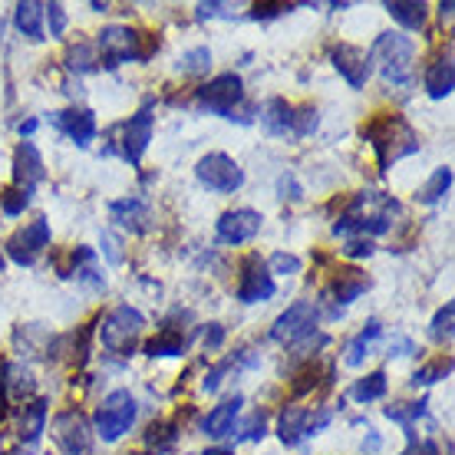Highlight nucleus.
Listing matches in <instances>:
<instances>
[{
	"mask_svg": "<svg viewBox=\"0 0 455 455\" xmlns=\"http://www.w3.org/2000/svg\"><path fill=\"white\" fill-rule=\"evenodd\" d=\"M46 179V169H44V156H40V148L34 142H20L17 152H13V182L17 188L27 195L36 192V185Z\"/></svg>",
	"mask_w": 455,
	"mask_h": 455,
	"instance_id": "nucleus-17",
	"label": "nucleus"
},
{
	"mask_svg": "<svg viewBox=\"0 0 455 455\" xmlns=\"http://www.w3.org/2000/svg\"><path fill=\"white\" fill-rule=\"evenodd\" d=\"M109 212H113V221H119L123 228L136 231V235L148 228V208L139 198H119V202L109 205Z\"/></svg>",
	"mask_w": 455,
	"mask_h": 455,
	"instance_id": "nucleus-25",
	"label": "nucleus"
},
{
	"mask_svg": "<svg viewBox=\"0 0 455 455\" xmlns=\"http://www.w3.org/2000/svg\"><path fill=\"white\" fill-rule=\"evenodd\" d=\"M13 27L20 30L27 40H34L40 44L44 40V4H36V0H23L13 7Z\"/></svg>",
	"mask_w": 455,
	"mask_h": 455,
	"instance_id": "nucleus-22",
	"label": "nucleus"
},
{
	"mask_svg": "<svg viewBox=\"0 0 455 455\" xmlns=\"http://www.w3.org/2000/svg\"><path fill=\"white\" fill-rule=\"evenodd\" d=\"M452 373V360L445 356V360H435V363L422 366V370H416L412 373V387H433V383H439V379H445V376Z\"/></svg>",
	"mask_w": 455,
	"mask_h": 455,
	"instance_id": "nucleus-34",
	"label": "nucleus"
},
{
	"mask_svg": "<svg viewBox=\"0 0 455 455\" xmlns=\"http://www.w3.org/2000/svg\"><path fill=\"white\" fill-rule=\"evenodd\" d=\"M387 13L396 23H403L406 30H422L426 27V17H429V7L422 0H389Z\"/></svg>",
	"mask_w": 455,
	"mask_h": 455,
	"instance_id": "nucleus-27",
	"label": "nucleus"
},
{
	"mask_svg": "<svg viewBox=\"0 0 455 455\" xmlns=\"http://www.w3.org/2000/svg\"><path fill=\"white\" fill-rule=\"evenodd\" d=\"M175 422H152L146 433V445L148 449H156V455L165 452V449H172L175 445Z\"/></svg>",
	"mask_w": 455,
	"mask_h": 455,
	"instance_id": "nucleus-33",
	"label": "nucleus"
},
{
	"mask_svg": "<svg viewBox=\"0 0 455 455\" xmlns=\"http://www.w3.org/2000/svg\"><path fill=\"white\" fill-rule=\"evenodd\" d=\"M195 103H198V109L235 119V109L244 103V83H241L238 73H221L215 80H208L205 86H198Z\"/></svg>",
	"mask_w": 455,
	"mask_h": 455,
	"instance_id": "nucleus-7",
	"label": "nucleus"
},
{
	"mask_svg": "<svg viewBox=\"0 0 455 455\" xmlns=\"http://www.w3.org/2000/svg\"><path fill=\"white\" fill-rule=\"evenodd\" d=\"M422 416H426V399H422V403H396V406H387V419L403 422V429H406V435H410V443L416 439L412 422L422 419Z\"/></svg>",
	"mask_w": 455,
	"mask_h": 455,
	"instance_id": "nucleus-31",
	"label": "nucleus"
},
{
	"mask_svg": "<svg viewBox=\"0 0 455 455\" xmlns=\"http://www.w3.org/2000/svg\"><path fill=\"white\" fill-rule=\"evenodd\" d=\"M44 20L50 27V36H63V30H67V11H63V4H44Z\"/></svg>",
	"mask_w": 455,
	"mask_h": 455,
	"instance_id": "nucleus-42",
	"label": "nucleus"
},
{
	"mask_svg": "<svg viewBox=\"0 0 455 455\" xmlns=\"http://www.w3.org/2000/svg\"><path fill=\"white\" fill-rule=\"evenodd\" d=\"M50 435L63 455H92V426L80 410L57 412Z\"/></svg>",
	"mask_w": 455,
	"mask_h": 455,
	"instance_id": "nucleus-10",
	"label": "nucleus"
},
{
	"mask_svg": "<svg viewBox=\"0 0 455 455\" xmlns=\"http://www.w3.org/2000/svg\"><path fill=\"white\" fill-rule=\"evenodd\" d=\"M27 205H30V195L20 192L17 185H13V188H4V192H0V212H4L7 218L23 215V212H27Z\"/></svg>",
	"mask_w": 455,
	"mask_h": 455,
	"instance_id": "nucleus-37",
	"label": "nucleus"
},
{
	"mask_svg": "<svg viewBox=\"0 0 455 455\" xmlns=\"http://www.w3.org/2000/svg\"><path fill=\"white\" fill-rule=\"evenodd\" d=\"M370 60L379 67V73H383V80L387 83H393V86H410L416 44H412L410 36L387 30V34L376 36L373 50H370Z\"/></svg>",
	"mask_w": 455,
	"mask_h": 455,
	"instance_id": "nucleus-3",
	"label": "nucleus"
},
{
	"mask_svg": "<svg viewBox=\"0 0 455 455\" xmlns=\"http://www.w3.org/2000/svg\"><path fill=\"white\" fill-rule=\"evenodd\" d=\"M241 406H244V396H231V399H225V403H218L215 410L202 419V433H205L208 439H225V435H231L235 433V419H238Z\"/></svg>",
	"mask_w": 455,
	"mask_h": 455,
	"instance_id": "nucleus-19",
	"label": "nucleus"
},
{
	"mask_svg": "<svg viewBox=\"0 0 455 455\" xmlns=\"http://www.w3.org/2000/svg\"><path fill=\"white\" fill-rule=\"evenodd\" d=\"M379 435H376V429H366V439H363V455H376L379 452Z\"/></svg>",
	"mask_w": 455,
	"mask_h": 455,
	"instance_id": "nucleus-50",
	"label": "nucleus"
},
{
	"mask_svg": "<svg viewBox=\"0 0 455 455\" xmlns=\"http://www.w3.org/2000/svg\"><path fill=\"white\" fill-rule=\"evenodd\" d=\"M387 389H389V379L383 370H373V373H366L363 379H356L350 389V396L356 399V403H376V399H383L387 396Z\"/></svg>",
	"mask_w": 455,
	"mask_h": 455,
	"instance_id": "nucleus-28",
	"label": "nucleus"
},
{
	"mask_svg": "<svg viewBox=\"0 0 455 455\" xmlns=\"http://www.w3.org/2000/svg\"><path fill=\"white\" fill-rule=\"evenodd\" d=\"M36 125H40L36 119H27V123H20V136H34Z\"/></svg>",
	"mask_w": 455,
	"mask_h": 455,
	"instance_id": "nucleus-51",
	"label": "nucleus"
},
{
	"mask_svg": "<svg viewBox=\"0 0 455 455\" xmlns=\"http://www.w3.org/2000/svg\"><path fill=\"white\" fill-rule=\"evenodd\" d=\"M146 34H139L132 27H106L103 34L96 36V50L103 57L106 67H119L129 60H146L152 50H146Z\"/></svg>",
	"mask_w": 455,
	"mask_h": 455,
	"instance_id": "nucleus-8",
	"label": "nucleus"
},
{
	"mask_svg": "<svg viewBox=\"0 0 455 455\" xmlns=\"http://www.w3.org/2000/svg\"><path fill=\"white\" fill-rule=\"evenodd\" d=\"M221 343H225V327H221V323H208L205 350H221Z\"/></svg>",
	"mask_w": 455,
	"mask_h": 455,
	"instance_id": "nucleus-47",
	"label": "nucleus"
},
{
	"mask_svg": "<svg viewBox=\"0 0 455 455\" xmlns=\"http://www.w3.org/2000/svg\"><path fill=\"white\" fill-rule=\"evenodd\" d=\"M452 323H455V304L445 300V307H439V314L433 317V340H452Z\"/></svg>",
	"mask_w": 455,
	"mask_h": 455,
	"instance_id": "nucleus-38",
	"label": "nucleus"
},
{
	"mask_svg": "<svg viewBox=\"0 0 455 455\" xmlns=\"http://www.w3.org/2000/svg\"><path fill=\"white\" fill-rule=\"evenodd\" d=\"M449 188H452V169H449V165H439V169L433 172V179L416 192V202H419V205H435V202H443L445 195H449Z\"/></svg>",
	"mask_w": 455,
	"mask_h": 455,
	"instance_id": "nucleus-29",
	"label": "nucleus"
},
{
	"mask_svg": "<svg viewBox=\"0 0 455 455\" xmlns=\"http://www.w3.org/2000/svg\"><path fill=\"white\" fill-rule=\"evenodd\" d=\"M452 11H455L452 0H445V4H439V13H443V20H452Z\"/></svg>",
	"mask_w": 455,
	"mask_h": 455,
	"instance_id": "nucleus-52",
	"label": "nucleus"
},
{
	"mask_svg": "<svg viewBox=\"0 0 455 455\" xmlns=\"http://www.w3.org/2000/svg\"><path fill=\"white\" fill-rule=\"evenodd\" d=\"M202 455H235V449H221V445H215V449H205Z\"/></svg>",
	"mask_w": 455,
	"mask_h": 455,
	"instance_id": "nucleus-53",
	"label": "nucleus"
},
{
	"mask_svg": "<svg viewBox=\"0 0 455 455\" xmlns=\"http://www.w3.org/2000/svg\"><path fill=\"white\" fill-rule=\"evenodd\" d=\"M373 241L370 238H353V241H347V244H343V254H347V258H353V261H356V258H370V254H373Z\"/></svg>",
	"mask_w": 455,
	"mask_h": 455,
	"instance_id": "nucleus-45",
	"label": "nucleus"
},
{
	"mask_svg": "<svg viewBox=\"0 0 455 455\" xmlns=\"http://www.w3.org/2000/svg\"><path fill=\"white\" fill-rule=\"evenodd\" d=\"M277 294L274 274L267 271V261L261 254H248L241 261V281H238V300L241 304H264Z\"/></svg>",
	"mask_w": 455,
	"mask_h": 455,
	"instance_id": "nucleus-12",
	"label": "nucleus"
},
{
	"mask_svg": "<svg viewBox=\"0 0 455 455\" xmlns=\"http://www.w3.org/2000/svg\"><path fill=\"white\" fill-rule=\"evenodd\" d=\"M136 455H142V452H136Z\"/></svg>",
	"mask_w": 455,
	"mask_h": 455,
	"instance_id": "nucleus-55",
	"label": "nucleus"
},
{
	"mask_svg": "<svg viewBox=\"0 0 455 455\" xmlns=\"http://www.w3.org/2000/svg\"><path fill=\"white\" fill-rule=\"evenodd\" d=\"M399 455H439V449H435V443H416V439H412L410 449Z\"/></svg>",
	"mask_w": 455,
	"mask_h": 455,
	"instance_id": "nucleus-48",
	"label": "nucleus"
},
{
	"mask_svg": "<svg viewBox=\"0 0 455 455\" xmlns=\"http://www.w3.org/2000/svg\"><path fill=\"white\" fill-rule=\"evenodd\" d=\"M452 86H455L452 53H445V57H439L426 69V92H429L433 100H445V96H452Z\"/></svg>",
	"mask_w": 455,
	"mask_h": 455,
	"instance_id": "nucleus-21",
	"label": "nucleus"
},
{
	"mask_svg": "<svg viewBox=\"0 0 455 455\" xmlns=\"http://www.w3.org/2000/svg\"><path fill=\"white\" fill-rule=\"evenodd\" d=\"M264 225V215L261 212H254V208H235V212H225V215L218 218V228L215 235L221 244H248V241L258 238V231Z\"/></svg>",
	"mask_w": 455,
	"mask_h": 455,
	"instance_id": "nucleus-14",
	"label": "nucleus"
},
{
	"mask_svg": "<svg viewBox=\"0 0 455 455\" xmlns=\"http://www.w3.org/2000/svg\"><path fill=\"white\" fill-rule=\"evenodd\" d=\"M148 142H152V106H142L136 116H129V123L123 125V142L119 152L129 165H139L146 156Z\"/></svg>",
	"mask_w": 455,
	"mask_h": 455,
	"instance_id": "nucleus-16",
	"label": "nucleus"
},
{
	"mask_svg": "<svg viewBox=\"0 0 455 455\" xmlns=\"http://www.w3.org/2000/svg\"><path fill=\"white\" fill-rule=\"evenodd\" d=\"M399 212V202L379 192H360L353 198L347 215L337 218L333 235H360V238H373V235H387L393 228V215Z\"/></svg>",
	"mask_w": 455,
	"mask_h": 455,
	"instance_id": "nucleus-1",
	"label": "nucleus"
},
{
	"mask_svg": "<svg viewBox=\"0 0 455 455\" xmlns=\"http://www.w3.org/2000/svg\"><path fill=\"white\" fill-rule=\"evenodd\" d=\"M4 264H7V254H4V244H0V271H4Z\"/></svg>",
	"mask_w": 455,
	"mask_h": 455,
	"instance_id": "nucleus-54",
	"label": "nucleus"
},
{
	"mask_svg": "<svg viewBox=\"0 0 455 455\" xmlns=\"http://www.w3.org/2000/svg\"><path fill=\"white\" fill-rule=\"evenodd\" d=\"M331 57H333V69L350 83L353 90H363L366 80L373 76V60H370V50H363V46L337 44Z\"/></svg>",
	"mask_w": 455,
	"mask_h": 455,
	"instance_id": "nucleus-15",
	"label": "nucleus"
},
{
	"mask_svg": "<svg viewBox=\"0 0 455 455\" xmlns=\"http://www.w3.org/2000/svg\"><path fill=\"white\" fill-rule=\"evenodd\" d=\"M264 435H267V412L258 410L248 422H244V426H241L238 443H261Z\"/></svg>",
	"mask_w": 455,
	"mask_h": 455,
	"instance_id": "nucleus-39",
	"label": "nucleus"
},
{
	"mask_svg": "<svg viewBox=\"0 0 455 455\" xmlns=\"http://www.w3.org/2000/svg\"><path fill=\"white\" fill-rule=\"evenodd\" d=\"M46 248H50V221H46V218H36L30 225H23L20 231H13V238L4 244V254H7L11 261L30 267Z\"/></svg>",
	"mask_w": 455,
	"mask_h": 455,
	"instance_id": "nucleus-13",
	"label": "nucleus"
},
{
	"mask_svg": "<svg viewBox=\"0 0 455 455\" xmlns=\"http://www.w3.org/2000/svg\"><path fill=\"white\" fill-rule=\"evenodd\" d=\"M366 291H370V277H366V274L340 271L331 287V300L333 304H340V307H347V304H353V300H356L360 294H366Z\"/></svg>",
	"mask_w": 455,
	"mask_h": 455,
	"instance_id": "nucleus-23",
	"label": "nucleus"
},
{
	"mask_svg": "<svg viewBox=\"0 0 455 455\" xmlns=\"http://www.w3.org/2000/svg\"><path fill=\"white\" fill-rule=\"evenodd\" d=\"M284 11H291V4H254L251 7V20H274Z\"/></svg>",
	"mask_w": 455,
	"mask_h": 455,
	"instance_id": "nucleus-44",
	"label": "nucleus"
},
{
	"mask_svg": "<svg viewBox=\"0 0 455 455\" xmlns=\"http://www.w3.org/2000/svg\"><path fill=\"white\" fill-rule=\"evenodd\" d=\"M331 419H333V410H327V406H320V410L314 412L310 406L291 403V406H284L281 416H277V439H281L287 449H294V445H300L304 439H314L320 429H327Z\"/></svg>",
	"mask_w": 455,
	"mask_h": 455,
	"instance_id": "nucleus-6",
	"label": "nucleus"
},
{
	"mask_svg": "<svg viewBox=\"0 0 455 455\" xmlns=\"http://www.w3.org/2000/svg\"><path fill=\"white\" fill-rule=\"evenodd\" d=\"M383 337V323L379 320H366V327L350 343H347V356H343V363L347 366H360L370 356V347Z\"/></svg>",
	"mask_w": 455,
	"mask_h": 455,
	"instance_id": "nucleus-26",
	"label": "nucleus"
},
{
	"mask_svg": "<svg viewBox=\"0 0 455 455\" xmlns=\"http://www.w3.org/2000/svg\"><path fill=\"white\" fill-rule=\"evenodd\" d=\"M208 69H212V50L208 46H195L179 60V73H185V76H202Z\"/></svg>",
	"mask_w": 455,
	"mask_h": 455,
	"instance_id": "nucleus-32",
	"label": "nucleus"
},
{
	"mask_svg": "<svg viewBox=\"0 0 455 455\" xmlns=\"http://www.w3.org/2000/svg\"><path fill=\"white\" fill-rule=\"evenodd\" d=\"M195 179L205 185L208 192L235 195L244 185V169L231 156H225V152H208L195 165Z\"/></svg>",
	"mask_w": 455,
	"mask_h": 455,
	"instance_id": "nucleus-9",
	"label": "nucleus"
},
{
	"mask_svg": "<svg viewBox=\"0 0 455 455\" xmlns=\"http://www.w3.org/2000/svg\"><path fill=\"white\" fill-rule=\"evenodd\" d=\"M136 412H139L136 396H132L129 389H113V393L100 403V410H96V435H100L103 443H119V439L132 429Z\"/></svg>",
	"mask_w": 455,
	"mask_h": 455,
	"instance_id": "nucleus-5",
	"label": "nucleus"
},
{
	"mask_svg": "<svg viewBox=\"0 0 455 455\" xmlns=\"http://www.w3.org/2000/svg\"><path fill=\"white\" fill-rule=\"evenodd\" d=\"M238 360H241V353H235V356H228V360H221V363L215 366V370H208L205 376V393H215L218 387H221V379H225V373H231V370H238Z\"/></svg>",
	"mask_w": 455,
	"mask_h": 455,
	"instance_id": "nucleus-41",
	"label": "nucleus"
},
{
	"mask_svg": "<svg viewBox=\"0 0 455 455\" xmlns=\"http://www.w3.org/2000/svg\"><path fill=\"white\" fill-rule=\"evenodd\" d=\"M182 353H185V337L179 331H169V327L156 340L146 343V356H152V360L156 356H182Z\"/></svg>",
	"mask_w": 455,
	"mask_h": 455,
	"instance_id": "nucleus-30",
	"label": "nucleus"
},
{
	"mask_svg": "<svg viewBox=\"0 0 455 455\" xmlns=\"http://www.w3.org/2000/svg\"><path fill=\"white\" fill-rule=\"evenodd\" d=\"M317 125H320L317 106H297L294 109V136L297 139L314 136V132H317Z\"/></svg>",
	"mask_w": 455,
	"mask_h": 455,
	"instance_id": "nucleus-36",
	"label": "nucleus"
},
{
	"mask_svg": "<svg viewBox=\"0 0 455 455\" xmlns=\"http://www.w3.org/2000/svg\"><path fill=\"white\" fill-rule=\"evenodd\" d=\"M11 412V393H7V383H4V370H0V422L7 419Z\"/></svg>",
	"mask_w": 455,
	"mask_h": 455,
	"instance_id": "nucleus-49",
	"label": "nucleus"
},
{
	"mask_svg": "<svg viewBox=\"0 0 455 455\" xmlns=\"http://www.w3.org/2000/svg\"><path fill=\"white\" fill-rule=\"evenodd\" d=\"M146 331V317L139 314L136 307L129 304H119L116 310H109L103 317V327H100V340L109 353L116 356H132L136 353V343Z\"/></svg>",
	"mask_w": 455,
	"mask_h": 455,
	"instance_id": "nucleus-4",
	"label": "nucleus"
},
{
	"mask_svg": "<svg viewBox=\"0 0 455 455\" xmlns=\"http://www.w3.org/2000/svg\"><path fill=\"white\" fill-rule=\"evenodd\" d=\"M100 241H103V254L109 258V264H123V251H119L123 248V241L116 238L113 231H103V238Z\"/></svg>",
	"mask_w": 455,
	"mask_h": 455,
	"instance_id": "nucleus-46",
	"label": "nucleus"
},
{
	"mask_svg": "<svg viewBox=\"0 0 455 455\" xmlns=\"http://www.w3.org/2000/svg\"><path fill=\"white\" fill-rule=\"evenodd\" d=\"M363 139L373 146L376 162L379 169L387 172L393 162L406 159L412 152H419V136L406 119L399 113H387V116H376L373 123L363 125Z\"/></svg>",
	"mask_w": 455,
	"mask_h": 455,
	"instance_id": "nucleus-2",
	"label": "nucleus"
},
{
	"mask_svg": "<svg viewBox=\"0 0 455 455\" xmlns=\"http://www.w3.org/2000/svg\"><path fill=\"white\" fill-rule=\"evenodd\" d=\"M300 267H304V261H300L297 254H287V251H277L271 261H267V271L284 274V277H294V274H300Z\"/></svg>",
	"mask_w": 455,
	"mask_h": 455,
	"instance_id": "nucleus-40",
	"label": "nucleus"
},
{
	"mask_svg": "<svg viewBox=\"0 0 455 455\" xmlns=\"http://www.w3.org/2000/svg\"><path fill=\"white\" fill-rule=\"evenodd\" d=\"M317 304H310V300H297V304H291V307L281 314V317L274 320L271 327V340L277 343H297L304 340V337H310V333H317Z\"/></svg>",
	"mask_w": 455,
	"mask_h": 455,
	"instance_id": "nucleus-11",
	"label": "nucleus"
},
{
	"mask_svg": "<svg viewBox=\"0 0 455 455\" xmlns=\"http://www.w3.org/2000/svg\"><path fill=\"white\" fill-rule=\"evenodd\" d=\"M44 429H46V399H34L30 406H23L17 435H20L23 445H36L40 435H44Z\"/></svg>",
	"mask_w": 455,
	"mask_h": 455,
	"instance_id": "nucleus-24",
	"label": "nucleus"
},
{
	"mask_svg": "<svg viewBox=\"0 0 455 455\" xmlns=\"http://www.w3.org/2000/svg\"><path fill=\"white\" fill-rule=\"evenodd\" d=\"M195 17H198V20H215V17L235 20V4H198V7H195Z\"/></svg>",
	"mask_w": 455,
	"mask_h": 455,
	"instance_id": "nucleus-43",
	"label": "nucleus"
},
{
	"mask_svg": "<svg viewBox=\"0 0 455 455\" xmlns=\"http://www.w3.org/2000/svg\"><path fill=\"white\" fill-rule=\"evenodd\" d=\"M96 46L90 44H76V46H69V53H67V67L73 69V73H90V69H96Z\"/></svg>",
	"mask_w": 455,
	"mask_h": 455,
	"instance_id": "nucleus-35",
	"label": "nucleus"
},
{
	"mask_svg": "<svg viewBox=\"0 0 455 455\" xmlns=\"http://www.w3.org/2000/svg\"><path fill=\"white\" fill-rule=\"evenodd\" d=\"M294 109L297 106H291L281 96H274L261 109V125L271 136H294Z\"/></svg>",
	"mask_w": 455,
	"mask_h": 455,
	"instance_id": "nucleus-20",
	"label": "nucleus"
},
{
	"mask_svg": "<svg viewBox=\"0 0 455 455\" xmlns=\"http://www.w3.org/2000/svg\"><path fill=\"white\" fill-rule=\"evenodd\" d=\"M50 123L57 125L60 132L67 139H73L80 148H86L96 139V113L92 109H63V113H53L50 116Z\"/></svg>",
	"mask_w": 455,
	"mask_h": 455,
	"instance_id": "nucleus-18",
	"label": "nucleus"
}]
</instances>
